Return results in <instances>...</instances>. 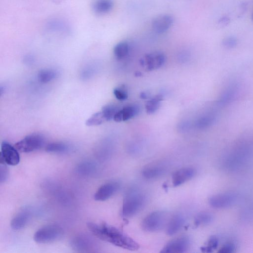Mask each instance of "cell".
Returning a JSON list of instances; mask_svg holds the SVG:
<instances>
[{
    "mask_svg": "<svg viewBox=\"0 0 253 253\" xmlns=\"http://www.w3.org/2000/svg\"><path fill=\"white\" fill-rule=\"evenodd\" d=\"M86 225L88 230L100 240L128 250L135 251L139 248V244L133 239L105 222L98 224L88 222Z\"/></svg>",
    "mask_w": 253,
    "mask_h": 253,
    "instance_id": "obj_1",
    "label": "cell"
},
{
    "mask_svg": "<svg viewBox=\"0 0 253 253\" xmlns=\"http://www.w3.org/2000/svg\"><path fill=\"white\" fill-rule=\"evenodd\" d=\"M145 201V198L142 193L134 190L129 192L124 199L122 215L125 217L134 215L141 209Z\"/></svg>",
    "mask_w": 253,
    "mask_h": 253,
    "instance_id": "obj_2",
    "label": "cell"
},
{
    "mask_svg": "<svg viewBox=\"0 0 253 253\" xmlns=\"http://www.w3.org/2000/svg\"><path fill=\"white\" fill-rule=\"evenodd\" d=\"M63 235V228L57 224L44 226L34 234V241L39 244H47L59 240Z\"/></svg>",
    "mask_w": 253,
    "mask_h": 253,
    "instance_id": "obj_3",
    "label": "cell"
},
{
    "mask_svg": "<svg viewBox=\"0 0 253 253\" xmlns=\"http://www.w3.org/2000/svg\"><path fill=\"white\" fill-rule=\"evenodd\" d=\"M45 138L40 133H33L27 135L16 143L15 148L20 152L29 153L39 150L44 144Z\"/></svg>",
    "mask_w": 253,
    "mask_h": 253,
    "instance_id": "obj_4",
    "label": "cell"
},
{
    "mask_svg": "<svg viewBox=\"0 0 253 253\" xmlns=\"http://www.w3.org/2000/svg\"><path fill=\"white\" fill-rule=\"evenodd\" d=\"M167 214L163 211H157L148 214L142 222V227L146 231L154 232L161 229L167 221Z\"/></svg>",
    "mask_w": 253,
    "mask_h": 253,
    "instance_id": "obj_5",
    "label": "cell"
},
{
    "mask_svg": "<svg viewBox=\"0 0 253 253\" xmlns=\"http://www.w3.org/2000/svg\"><path fill=\"white\" fill-rule=\"evenodd\" d=\"M20 160L19 151L15 147L6 141H3L0 145V164L16 166L19 163Z\"/></svg>",
    "mask_w": 253,
    "mask_h": 253,
    "instance_id": "obj_6",
    "label": "cell"
},
{
    "mask_svg": "<svg viewBox=\"0 0 253 253\" xmlns=\"http://www.w3.org/2000/svg\"><path fill=\"white\" fill-rule=\"evenodd\" d=\"M72 248L78 252H91L95 249V245L93 239L85 234H78L70 241Z\"/></svg>",
    "mask_w": 253,
    "mask_h": 253,
    "instance_id": "obj_7",
    "label": "cell"
},
{
    "mask_svg": "<svg viewBox=\"0 0 253 253\" xmlns=\"http://www.w3.org/2000/svg\"><path fill=\"white\" fill-rule=\"evenodd\" d=\"M190 240L186 236L175 238L168 242L161 253H181L186 252L190 246Z\"/></svg>",
    "mask_w": 253,
    "mask_h": 253,
    "instance_id": "obj_8",
    "label": "cell"
},
{
    "mask_svg": "<svg viewBox=\"0 0 253 253\" xmlns=\"http://www.w3.org/2000/svg\"><path fill=\"white\" fill-rule=\"evenodd\" d=\"M165 61V56L163 53L155 51L146 54L140 62L148 71H152L161 67Z\"/></svg>",
    "mask_w": 253,
    "mask_h": 253,
    "instance_id": "obj_9",
    "label": "cell"
},
{
    "mask_svg": "<svg viewBox=\"0 0 253 253\" xmlns=\"http://www.w3.org/2000/svg\"><path fill=\"white\" fill-rule=\"evenodd\" d=\"M119 186V184L116 181H110L104 183L95 193L94 200L97 201L107 200L118 191Z\"/></svg>",
    "mask_w": 253,
    "mask_h": 253,
    "instance_id": "obj_10",
    "label": "cell"
},
{
    "mask_svg": "<svg viewBox=\"0 0 253 253\" xmlns=\"http://www.w3.org/2000/svg\"><path fill=\"white\" fill-rule=\"evenodd\" d=\"M235 200L236 196L234 194L225 193L212 196L210 198L209 202L212 208L221 209L229 207Z\"/></svg>",
    "mask_w": 253,
    "mask_h": 253,
    "instance_id": "obj_11",
    "label": "cell"
},
{
    "mask_svg": "<svg viewBox=\"0 0 253 253\" xmlns=\"http://www.w3.org/2000/svg\"><path fill=\"white\" fill-rule=\"evenodd\" d=\"M173 23V17L168 14L159 15L152 22L153 30L157 34H163L167 31Z\"/></svg>",
    "mask_w": 253,
    "mask_h": 253,
    "instance_id": "obj_12",
    "label": "cell"
},
{
    "mask_svg": "<svg viewBox=\"0 0 253 253\" xmlns=\"http://www.w3.org/2000/svg\"><path fill=\"white\" fill-rule=\"evenodd\" d=\"M196 173L192 167H185L175 171L172 175V182L174 186H179L193 178Z\"/></svg>",
    "mask_w": 253,
    "mask_h": 253,
    "instance_id": "obj_13",
    "label": "cell"
},
{
    "mask_svg": "<svg viewBox=\"0 0 253 253\" xmlns=\"http://www.w3.org/2000/svg\"><path fill=\"white\" fill-rule=\"evenodd\" d=\"M31 216V211L29 208H23L19 211L12 219L10 222L11 228L19 230L28 223Z\"/></svg>",
    "mask_w": 253,
    "mask_h": 253,
    "instance_id": "obj_14",
    "label": "cell"
},
{
    "mask_svg": "<svg viewBox=\"0 0 253 253\" xmlns=\"http://www.w3.org/2000/svg\"><path fill=\"white\" fill-rule=\"evenodd\" d=\"M139 108L136 105H129L120 109L115 115L113 120L117 122L126 121L136 116Z\"/></svg>",
    "mask_w": 253,
    "mask_h": 253,
    "instance_id": "obj_15",
    "label": "cell"
},
{
    "mask_svg": "<svg viewBox=\"0 0 253 253\" xmlns=\"http://www.w3.org/2000/svg\"><path fill=\"white\" fill-rule=\"evenodd\" d=\"M164 166L160 164H152L146 167L142 170L144 177L151 179L156 178L163 175L165 171Z\"/></svg>",
    "mask_w": 253,
    "mask_h": 253,
    "instance_id": "obj_16",
    "label": "cell"
},
{
    "mask_svg": "<svg viewBox=\"0 0 253 253\" xmlns=\"http://www.w3.org/2000/svg\"><path fill=\"white\" fill-rule=\"evenodd\" d=\"M184 223L183 217L180 214L174 215L168 223L166 233L172 236L177 233L182 227Z\"/></svg>",
    "mask_w": 253,
    "mask_h": 253,
    "instance_id": "obj_17",
    "label": "cell"
},
{
    "mask_svg": "<svg viewBox=\"0 0 253 253\" xmlns=\"http://www.w3.org/2000/svg\"><path fill=\"white\" fill-rule=\"evenodd\" d=\"M113 5L112 0H95L92 4V8L96 13L103 14L110 11Z\"/></svg>",
    "mask_w": 253,
    "mask_h": 253,
    "instance_id": "obj_18",
    "label": "cell"
},
{
    "mask_svg": "<svg viewBox=\"0 0 253 253\" xmlns=\"http://www.w3.org/2000/svg\"><path fill=\"white\" fill-rule=\"evenodd\" d=\"M57 75V72L54 70L42 69L38 74V79L41 83L46 84L54 80Z\"/></svg>",
    "mask_w": 253,
    "mask_h": 253,
    "instance_id": "obj_19",
    "label": "cell"
},
{
    "mask_svg": "<svg viewBox=\"0 0 253 253\" xmlns=\"http://www.w3.org/2000/svg\"><path fill=\"white\" fill-rule=\"evenodd\" d=\"M163 100L161 95H157L148 100L145 106L146 112L151 114L155 112L159 108L160 102Z\"/></svg>",
    "mask_w": 253,
    "mask_h": 253,
    "instance_id": "obj_20",
    "label": "cell"
},
{
    "mask_svg": "<svg viewBox=\"0 0 253 253\" xmlns=\"http://www.w3.org/2000/svg\"><path fill=\"white\" fill-rule=\"evenodd\" d=\"M129 46L125 42H120L114 48V53L118 59H121L126 57L128 53Z\"/></svg>",
    "mask_w": 253,
    "mask_h": 253,
    "instance_id": "obj_21",
    "label": "cell"
},
{
    "mask_svg": "<svg viewBox=\"0 0 253 253\" xmlns=\"http://www.w3.org/2000/svg\"><path fill=\"white\" fill-rule=\"evenodd\" d=\"M69 149L68 146L63 142H55L48 144L45 148L46 152L49 153H63Z\"/></svg>",
    "mask_w": 253,
    "mask_h": 253,
    "instance_id": "obj_22",
    "label": "cell"
},
{
    "mask_svg": "<svg viewBox=\"0 0 253 253\" xmlns=\"http://www.w3.org/2000/svg\"><path fill=\"white\" fill-rule=\"evenodd\" d=\"M236 90L233 87H230L225 89L221 94L219 99V103L221 105H224L229 103L235 97Z\"/></svg>",
    "mask_w": 253,
    "mask_h": 253,
    "instance_id": "obj_23",
    "label": "cell"
},
{
    "mask_svg": "<svg viewBox=\"0 0 253 253\" xmlns=\"http://www.w3.org/2000/svg\"><path fill=\"white\" fill-rule=\"evenodd\" d=\"M213 220L212 214L207 211L198 213L195 218V224L197 226L208 224Z\"/></svg>",
    "mask_w": 253,
    "mask_h": 253,
    "instance_id": "obj_24",
    "label": "cell"
},
{
    "mask_svg": "<svg viewBox=\"0 0 253 253\" xmlns=\"http://www.w3.org/2000/svg\"><path fill=\"white\" fill-rule=\"evenodd\" d=\"M106 121L101 111L97 112L92 114L85 122V125L88 126H98Z\"/></svg>",
    "mask_w": 253,
    "mask_h": 253,
    "instance_id": "obj_25",
    "label": "cell"
},
{
    "mask_svg": "<svg viewBox=\"0 0 253 253\" xmlns=\"http://www.w3.org/2000/svg\"><path fill=\"white\" fill-rule=\"evenodd\" d=\"M120 109L114 104H107L104 105L101 109V112L105 119L106 121L113 119L116 113Z\"/></svg>",
    "mask_w": 253,
    "mask_h": 253,
    "instance_id": "obj_26",
    "label": "cell"
},
{
    "mask_svg": "<svg viewBox=\"0 0 253 253\" xmlns=\"http://www.w3.org/2000/svg\"><path fill=\"white\" fill-rule=\"evenodd\" d=\"M218 240L215 236H211L205 243V245L201 248V250L203 253L212 252L218 247Z\"/></svg>",
    "mask_w": 253,
    "mask_h": 253,
    "instance_id": "obj_27",
    "label": "cell"
},
{
    "mask_svg": "<svg viewBox=\"0 0 253 253\" xmlns=\"http://www.w3.org/2000/svg\"><path fill=\"white\" fill-rule=\"evenodd\" d=\"M215 119L213 114H208L200 118L197 121L196 125L199 128H205L212 125Z\"/></svg>",
    "mask_w": 253,
    "mask_h": 253,
    "instance_id": "obj_28",
    "label": "cell"
},
{
    "mask_svg": "<svg viewBox=\"0 0 253 253\" xmlns=\"http://www.w3.org/2000/svg\"><path fill=\"white\" fill-rule=\"evenodd\" d=\"M113 93L116 98L119 100H126L128 97L127 91L124 86L115 88Z\"/></svg>",
    "mask_w": 253,
    "mask_h": 253,
    "instance_id": "obj_29",
    "label": "cell"
},
{
    "mask_svg": "<svg viewBox=\"0 0 253 253\" xmlns=\"http://www.w3.org/2000/svg\"><path fill=\"white\" fill-rule=\"evenodd\" d=\"M236 247L232 243H226L223 245L217 251L219 253H232L235 252Z\"/></svg>",
    "mask_w": 253,
    "mask_h": 253,
    "instance_id": "obj_30",
    "label": "cell"
},
{
    "mask_svg": "<svg viewBox=\"0 0 253 253\" xmlns=\"http://www.w3.org/2000/svg\"><path fill=\"white\" fill-rule=\"evenodd\" d=\"M223 45L227 48H233L237 44V39L232 36L226 37L222 42Z\"/></svg>",
    "mask_w": 253,
    "mask_h": 253,
    "instance_id": "obj_31",
    "label": "cell"
},
{
    "mask_svg": "<svg viewBox=\"0 0 253 253\" xmlns=\"http://www.w3.org/2000/svg\"><path fill=\"white\" fill-rule=\"evenodd\" d=\"M6 164H0V181L4 182L8 176V169L6 166Z\"/></svg>",
    "mask_w": 253,
    "mask_h": 253,
    "instance_id": "obj_32",
    "label": "cell"
},
{
    "mask_svg": "<svg viewBox=\"0 0 253 253\" xmlns=\"http://www.w3.org/2000/svg\"><path fill=\"white\" fill-rule=\"evenodd\" d=\"M93 169V166L89 163H84L79 167L78 171L82 173L86 174Z\"/></svg>",
    "mask_w": 253,
    "mask_h": 253,
    "instance_id": "obj_33",
    "label": "cell"
},
{
    "mask_svg": "<svg viewBox=\"0 0 253 253\" xmlns=\"http://www.w3.org/2000/svg\"><path fill=\"white\" fill-rule=\"evenodd\" d=\"M229 22V19L227 17H223L219 20V24L221 26H225Z\"/></svg>",
    "mask_w": 253,
    "mask_h": 253,
    "instance_id": "obj_34",
    "label": "cell"
},
{
    "mask_svg": "<svg viewBox=\"0 0 253 253\" xmlns=\"http://www.w3.org/2000/svg\"><path fill=\"white\" fill-rule=\"evenodd\" d=\"M140 97L144 99L147 98L148 97L147 93L146 92L141 93Z\"/></svg>",
    "mask_w": 253,
    "mask_h": 253,
    "instance_id": "obj_35",
    "label": "cell"
},
{
    "mask_svg": "<svg viewBox=\"0 0 253 253\" xmlns=\"http://www.w3.org/2000/svg\"><path fill=\"white\" fill-rule=\"evenodd\" d=\"M252 20L253 21V13L252 15Z\"/></svg>",
    "mask_w": 253,
    "mask_h": 253,
    "instance_id": "obj_36",
    "label": "cell"
}]
</instances>
